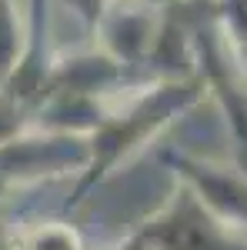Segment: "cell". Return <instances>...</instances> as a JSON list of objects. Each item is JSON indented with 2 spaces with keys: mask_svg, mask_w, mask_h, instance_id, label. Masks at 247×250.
Masks as SVG:
<instances>
[{
  "mask_svg": "<svg viewBox=\"0 0 247 250\" xmlns=\"http://www.w3.org/2000/svg\"><path fill=\"white\" fill-rule=\"evenodd\" d=\"M151 250H247L230 237L227 224H221L214 213L194 197L180 193L164 217H157L147 230Z\"/></svg>",
  "mask_w": 247,
  "mask_h": 250,
  "instance_id": "obj_1",
  "label": "cell"
}]
</instances>
